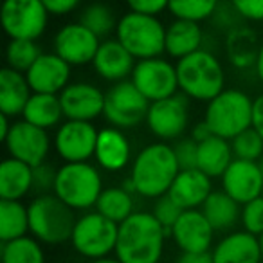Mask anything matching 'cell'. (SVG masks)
Returning <instances> with one entry per match:
<instances>
[{
    "label": "cell",
    "mask_w": 263,
    "mask_h": 263,
    "mask_svg": "<svg viewBox=\"0 0 263 263\" xmlns=\"http://www.w3.org/2000/svg\"><path fill=\"white\" fill-rule=\"evenodd\" d=\"M168 238L154 213L136 211L119 223L116 258L121 263H159Z\"/></svg>",
    "instance_id": "cell-1"
},
{
    "label": "cell",
    "mask_w": 263,
    "mask_h": 263,
    "mask_svg": "<svg viewBox=\"0 0 263 263\" xmlns=\"http://www.w3.org/2000/svg\"><path fill=\"white\" fill-rule=\"evenodd\" d=\"M179 173L180 168L173 146H168L166 143H154L143 148L134 159L130 179L139 197L157 200L168 195Z\"/></svg>",
    "instance_id": "cell-2"
},
{
    "label": "cell",
    "mask_w": 263,
    "mask_h": 263,
    "mask_svg": "<svg viewBox=\"0 0 263 263\" xmlns=\"http://www.w3.org/2000/svg\"><path fill=\"white\" fill-rule=\"evenodd\" d=\"M179 90L197 101H211L223 92L226 74L213 52L200 49L182 60H177Z\"/></svg>",
    "instance_id": "cell-3"
},
{
    "label": "cell",
    "mask_w": 263,
    "mask_h": 263,
    "mask_svg": "<svg viewBox=\"0 0 263 263\" xmlns=\"http://www.w3.org/2000/svg\"><path fill=\"white\" fill-rule=\"evenodd\" d=\"M29 211V233L40 243L58 245L72 238L78 218L74 209L60 200L54 193L38 195L27 205Z\"/></svg>",
    "instance_id": "cell-4"
},
{
    "label": "cell",
    "mask_w": 263,
    "mask_h": 263,
    "mask_svg": "<svg viewBox=\"0 0 263 263\" xmlns=\"http://www.w3.org/2000/svg\"><path fill=\"white\" fill-rule=\"evenodd\" d=\"M254 99L238 88H226L208 103L204 121L213 136L234 139L238 134L252 126Z\"/></svg>",
    "instance_id": "cell-5"
},
{
    "label": "cell",
    "mask_w": 263,
    "mask_h": 263,
    "mask_svg": "<svg viewBox=\"0 0 263 263\" xmlns=\"http://www.w3.org/2000/svg\"><path fill=\"white\" fill-rule=\"evenodd\" d=\"M116 40H119L137 62L159 58L166 52V27L157 16L130 11L117 22Z\"/></svg>",
    "instance_id": "cell-6"
},
{
    "label": "cell",
    "mask_w": 263,
    "mask_h": 263,
    "mask_svg": "<svg viewBox=\"0 0 263 263\" xmlns=\"http://www.w3.org/2000/svg\"><path fill=\"white\" fill-rule=\"evenodd\" d=\"M52 193L74 211L90 209L103 193L101 173L90 162H65L58 168Z\"/></svg>",
    "instance_id": "cell-7"
},
{
    "label": "cell",
    "mask_w": 263,
    "mask_h": 263,
    "mask_svg": "<svg viewBox=\"0 0 263 263\" xmlns=\"http://www.w3.org/2000/svg\"><path fill=\"white\" fill-rule=\"evenodd\" d=\"M117 236H119V223L94 211L78 218L70 241L78 254L92 261V259L108 258L110 252H116Z\"/></svg>",
    "instance_id": "cell-8"
},
{
    "label": "cell",
    "mask_w": 263,
    "mask_h": 263,
    "mask_svg": "<svg viewBox=\"0 0 263 263\" xmlns=\"http://www.w3.org/2000/svg\"><path fill=\"white\" fill-rule=\"evenodd\" d=\"M0 20L11 40H38L45 33L49 11L42 0H4Z\"/></svg>",
    "instance_id": "cell-9"
},
{
    "label": "cell",
    "mask_w": 263,
    "mask_h": 263,
    "mask_svg": "<svg viewBox=\"0 0 263 263\" xmlns=\"http://www.w3.org/2000/svg\"><path fill=\"white\" fill-rule=\"evenodd\" d=\"M150 101L139 92V88L124 80L116 83L105 94V117L116 128H134L146 121Z\"/></svg>",
    "instance_id": "cell-10"
},
{
    "label": "cell",
    "mask_w": 263,
    "mask_h": 263,
    "mask_svg": "<svg viewBox=\"0 0 263 263\" xmlns=\"http://www.w3.org/2000/svg\"><path fill=\"white\" fill-rule=\"evenodd\" d=\"M130 80L150 103L172 98L179 90L177 67L161 56L139 60Z\"/></svg>",
    "instance_id": "cell-11"
},
{
    "label": "cell",
    "mask_w": 263,
    "mask_h": 263,
    "mask_svg": "<svg viewBox=\"0 0 263 263\" xmlns=\"http://www.w3.org/2000/svg\"><path fill=\"white\" fill-rule=\"evenodd\" d=\"M6 148L8 154L16 161L29 164L31 168L44 164L45 157L51 148L47 130L38 128L27 121H13L11 130L6 137Z\"/></svg>",
    "instance_id": "cell-12"
},
{
    "label": "cell",
    "mask_w": 263,
    "mask_h": 263,
    "mask_svg": "<svg viewBox=\"0 0 263 263\" xmlns=\"http://www.w3.org/2000/svg\"><path fill=\"white\" fill-rule=\"evenodd\" d=\"M190 123V105L184 94L150 103L146 124L155 137L162 141H172L186 132Z\"/></svg>",
    "instance_id": "cell-13"
},
{
    "label": "cell",
    "mask_w": 263,
    "mask_h": 263,
    "mask_svg": "<svg viewBox=\"0 0 263 263\" xmlns=\"http://www.w3.org/2000/svg\"><path fill=\"white\" fill-rule=\"evenodd\" d=\"M99 132L90 121H69L60 124L54 148L65 162H88L94 157Z\"/></svg>",
    "instance_id": "cell-14"
},
{
    "label": "cell",
    "mask_w": 263,
    "mask_h": 263,
    "mask_svg": "<svg viewBox=\"0 0 263 263\" xmlns=\"http://www.w3.org/2000/svg\"><path fill=\"white\" fill-rule=\"evenodd\" d=\"M101 38H98L90 29L80 22L67 24L54 36V52L65 60L70 67L87 65L96 58Z\"/></svg>",
    "instance_id": "cell-15"
},
{
    "label": "cell",
    "mask_w": 263,
    "mask_h": 263,
    "mask_svg": "<svg viewBox=\"0 0 263 263\" xmlns=\"http://www.w3.org/2000/svg\"><path fill=\"white\" fill-rule=\"evenodd\" d=\"M222 190L240 205L261 197L263 173L258 162L234 159L222 177Z\"/></svg>",
    "instance_id": "cell-16"
},
{
    "label": "cell",
    "mask_w": 263,
    "mask_h": 263,
    "mask_svg": "<svg viewBox=\"0 0 263 263\" xmlns=\"http://www.w3.org/2000/svg\"><path fill=\"white\" fill-rule=\"evenodd\" d=\"M26 78L34 94L60 96L70 85V65L56 52H45L27 70Z\"/></svg>",
    "instance_id": "cell-17"
},
{
    "label": "cell",
    "mask_w": 263,
    "mask_h": 263,
    "mask_svg": "<svg viewBox=\"0 0 263 263\" xmlns=\"http://www.w3.org/2000/svg\"><path fill=\"white\" fill-rule=\"evenodd\" d=\"M215 233L200 209H187L173 226L172 238L182 252H209Z\"/></svg>",
    "instance_id": "cell-18"
},
{
    "label": "cell",
    "mask_w": 263,
    "mask_h": 263,
    "mask_svg": "<svg viewBox=\"0 0 263 263\" xmlns=\"http://www.w3.org/2000/svg\"><path fill=\"white\" fill-rule=\"evenodd\" d=\"M60 101L69 121H92L105 112V94L92 83H70Z\"/></svg>",
    "instance_id": "cell-19"
},
{
    "label": "cell",
    "mask_w": 263,
    "mask_h": 263,
    "mask_svg": "<svg viewBox=\"0 0 263 263\" xmlns=\"http://www.w3.org/2000/svg\"><path fill=\"white\" fill-rule=\"evenodd\" d=\"M92 67L99 78L119 83L132 76L136 69V58L124 49L119 40H105L96 52Z\"/></svg>",
    "instance_id": "cell-20"
},
{
    "label": "cell",
    "mask_w": 263,
    "mask_h": 263,
    "mask_svg": "<svg viewBox=\"0 0 263 263\" xmlns=\"http://www.w3.org/2000/svg\"><path fill=\"white\" fill-rule=\"evenodd\" d=\"M213 263H261L258 236L247 231H234L213 247Z\"/></svg>",
    "instance_id": "cell-21"
},
{
    "label": "cell",
    "mask_w": 263,
    "mask_h": 263,
    "mask_svg": "<svg viewBox=\"0 0 263 263\" xmlns=\"http://www.w3.org/2000/svg\"><path fill=\"white\" fill-rule=\"evenodd\" d=\"M213 193L211 177H208L198 168L180 170L175 182L172 184L168 195L184 209H198L204 205L208 197Z\"/></svg>",
    "instance_id": "cell-22"
},
{
    "label": "cell",
    "mask_w": 263,
    "mask_h": 263,
    "mask_svg": "<svg viewBox=\"0 0 263 263\" xmlns=\"http://www.w3.org/2000/svg\"><path fill=\"white\" fill-rule=\"evenodd\" d=\"M132 157V146L126 136L116 126L99 130L94 159L106 172H119L126 168Z\"/></svg>",
    "instance_id": "cell-23"
},
{
    "label": "cell",
    "mask_w": 263,
    "mask_h": 263,
    "mask_svg": "<svg viewBox=\"0 0 263 263\" xmlns=\"http://www.w3.org/2000/svg\"><path fill=\"white\" fill-rule=\"evenodd\" d=\"M33 96L27 78L24 72L4 67L0 70V114L8 117L22 116L27 101Z\"/></svg>",
    "instance_id": "cell-24"
},
{
    "label": "cell",
    "mask_w": 263,
    "mask_h": 263,
    "mask_svg": "<svg viewBox=\"0 0 263 263\" xmlns=\"http://www.w3.org/2000/svg\"><path fill=\"white\" fill-rule=\"evenodd\" d=\"M204 33L198 22L175 18L166 27V52L172 58L182 60L202 49Z\"/></svg>",
    "instance_id": "cell-25"
},
{
    "label": "cell",
    "mask_w": 263,
    "mask_h": 263,
    "mask_svg": "<svg viewBox=\"0 0 263 263\" xmlns=\"http://www.w3.org/2000/svg\"><path fill=\"white\" fill-rule=\"evenodd\" d=\"M33 190V168L9 157L0 164V198L20 200Z\"/></svg>",
    "instance_id": "cell-26"
},
{
    "label": "cell",
    "mask_w": 263,
    "mask_h": 263,
    "mask_svg": "<svg viewBox=\"0 0 263 263\" xmlns=\"http://www.w3.org/2000/svg\"><path fill=\"white\" fill-rule=\"evenodd\" d=\"M231 141L222 139L218 136H211L205 141L198 143L197 168L208 177H222L229 164L234 161Z\"/></svg>",
    "instance_id": "cell-27"
},
{
    "label": "cell",
    "mask_w": 263,
    "mask_h": 263,
    "mask_svg": "<svg viewBox=\"0 0 263 263\" xmlns=\"http://www.w3.org/2000/svg\"><path fill=\"white\" fill-rule=\"evenodd\" d=\"M215 231H229L241 216V208L226 191H213L200 209Z\"/></svg>",
    "instance_id": "cell-28"
},
{
    "label": "cell",
    "mask_w": 263,
    "mask_h": 263,
    "mask_svg": "<svg viewBox=\"0 0 263 263\" xmlns=\"http://www.w3.org/2000/svg\"><path fill=\"white\" fill-rule=\"evenodd\" d=\"M24 121L34 124L38 128H49L58 126V123L62 121L63 108L62 101H60V96L54 94H34L31 96V99L27 101L26 108L22 112Z\"/></svg>",
    "instance_id": "cell-29"
},
{
    "label": "cell",
    "mask_w": 263,
    "mask_h": 263,
    "mask_svg": "<svg viewBox=\"0 0 263 263\" xmlns=\"http://www.w3.org/2000/svg\"><path fill=\"white\" fill-rule=\"evenodd\" d=\"M29 211L20 200H0V240L2 243L27 236Z\"/></svg>",
    "instance_id": "cell-30"
},
{
    "label": "cell",
    "mask_w": 263,
    "mask_h": 263,
    "mask_svg": "<svg viewBox=\"0 0 263 263\" xmlns=\"http://www.w3.org/2000/svg\"><path fill=\"white\" fill-rule=\"evenodd\" d=\"M96 211L116 223H123L128 216L134 215V197L124 187H106L103 190Z\"/></svg>",
    "instance_id": "cell-31"
},
{
    "label": "cell",
    "mask_w": 263,
    "mask_h": 263,
    "mask_svg": "<svg viewBox=\"0 0 263 263\" xmlns=\"http://www.w3.org/2000/svg\"><path fill=\"white\" fill-rule=\"evenodd\" d=\"M2 263H45V254L36 238L22 236L2 243Z\"/></svg>",
    "instance_id": "cell-32"
},
{
    "label": "cell",
    "mask_w": 263,
    "mask_h": 263,
    "mask_svg": "<svg viewBox=\"0 0 263 263\" xmlns=\"http://www.w3.org/2000/svg\"><path fill=\"white\" fill-rule=\"evenodd\" d=\"M227 47H229L231 63L238 69L256 63L259 49L254 47V34L249 29H241V27L231 29L229 38H227Z\"/></svg>",
    "instance_id": "cell-33"
},
{
    "label": "cell",
    "mask_w": 263,
    "mask_h": 263,
    "mask_svg": "<svg viewBox=\"0 0 263 263\" xmlns=\"http://www.w3.org/2000/svg\"><path fill=\"white\" fill-rule=\"evenodd\" d=\"M220 6V0H170V13L175 18L198 22L211 18Z\"/></svg>",
    "instance_id": "cell-34"
},
{
    "label": "cell",
    "mask_w": 263,
    "mask_h": 263,
    "mask_svg": "<svg viewBox=\"0 0 263 263\" xmlns=\"http://www.w3.org/2000/svg\"><path fill=\"white\" fill-rule=\"evenodd\" d=\"M80 24H83L87 29H90L98 38L108 36L117 27L112 9L106 4H101V2L87 6L80 16Z\"/></svg>",
    "instance_id": "cell-35"
},
{
    "label": "cell",
    "mask_w": 263,
    "mask_h": 263,
    "mask_svg": "<svg viewBox=\"0 0 263 263\" xmlns=\"http://www.w3.org/2000/svg\"><path fill=\"white\" fill-rule=\"evenodd\" d=\"M44 52L34 40H11L6 49L8 67L26 74Z\"/></svg>",
    "instance_id": "cell-36"
},
{
    "label": "cell",
    "mask_w": 263,
    "mask_h": 263,
    "mask_svg": "<svg viewBox=\"0 0 263 263\" xmlns=\"http://www.w3.org/2000/svg\"><path fill=\"white\" fill-rule=\"evenodd\" d=\"M231 148L234 159L258 162L263 157V139L252 126L231 139Z\"/></svg>",
    "instance_id": "cell-37"
},
{
    "label": "cell",
    "mask_w": 263,
    "mask_h": 263,
    "mask_svg": "<svg viewBox=\"0 0 263 263\" xmlns=\"http://www.w3.org/2000/svg\"><path fill=\"white\" fill-rule=\"evenodd\" d=\"M184 209L180 208L179 204H177L175 200H173L170 195H164V197L157 198L154 204V216L161 222V226L166 229V233H168V236H172V229L173 226L177 223V220L180 218V215H182Z\"/></svg>",
    "instance_id": "cell-38"
},
{
    "label": "cell",
    "mask_w": 263,
    "mask_h": 263,
    "mask_svg": "<svg viewBox=\"0 0 263 263\" xmlns=\"http://www.w3.org/2000/svg\"><path fill=\"white\" fill-rule=\"evenodd\" d=\"M241 226L243 231L259 236L263 233V197H258L254 200L241 205Z\"/></svg>",
    "instance_id": "cell-39"
},
{
    "label": "cell",
    "mask_w": 263,
    "mask_h": 263,
    "mask_svg": "<svg viewBox=\"0 0 263 263\" xmlns=\"http://www.w3.org/2000/svg\"><path fill=\"white\" fill-rule=\"evenodd\" d=\"M56 175H58V170L54 166L47 164V162L33 168V190L38 191L40 195L54 191Z\"/></svg>",
    "instance_id": "cell-40"
},
{
    "label": "cell",
    "mask_w": 263,
    "mask_h": 263,
    "mask_svg": "<svg viewBox=\"0 0 263 263\" xmlns=\"http://www.w3.org/2000/svg\"><path fill=\"white\" fill-rule=\"evenodd\" d=\"M177 162L180 170H193L197 168L198 157V143L193 139H182L173 146Z\"/></svg>",
    "instance_id": "cell-41"
},
{
    "label": "cell",
    "mask_w": 263,
    "mask_h": 263,
    "mask_svg": "<svg viewBox=\"0 0 263 263\" xmlns=\"http://www.w3.org/2000/svg\"><path fill=\"white\" fill-rule=\"evenodd\" d=\"M231 6L245 20L261 22L263 20V0H231Z\"/></svg>",
    "instance_id": "cell-42"
},
{
    "label": "cell",
    "mask_w": 263,
    "mask_h": 263,
    "mask_svg": "<svg viewBox=\"0 0 263 263\" xmlns=\"http://www.w3.org/2000/svg\"><path fill=\"white\" fill-rule=\"evenodd\" d=\"M128 8L134 13H141V15H152L157 16L164 9H168L170 0H126Z\"/></svg>",
    "instance_id": "cell-43"
},
{
    "label": "cell",
    "mask_w": 263,
    "mask_h": 263,
    "mask_svg": "<svg viewBox=\"0 0 263 263\" xmlns=\"http://www.w3.org/2000/svg\"><path fill=\"white\" fill-rule=\"evenodd\" d=\"M42 4L45 6V9L49 11V15H69L78 8L80 0H42Z\"/></svg>",
    "instance_id": "cell-44"
},
{
    "label": "cell",
    "mask_w": 263,
    "mask_h": 263,
    "mask_svg": "<svg viewBox=\"0 0 263 263\" xmlns=\"http://www.w3.org/2000/svg\"><path fill=\"white\" fill-rule=\"evenodd\" d=\"M252 128L258 132L263 139V94L254 99V108H252Z\"/></svg>",
    "instance_id": "cell-45"
},
{
    "label": "cell",
    "mask_w": 263,
    "mask_h": 263,
    "mask_svg": "<svg viewBox=\"0 0 263 263\" xmlns=\"http://www.w3.org/2000/svg\"><path fill=\"white\" fill-rule=\"evenodd\" d=\"M177 263H213V254L209 252H182Z\"/></svg>",
    "instance_id": "cell-46"
},
{
    "label": "cell",
    "mask_w": 263,
    "mask_h": 263,
    "mask_svg": "<svg viewBox=\"0 0 263 263\" xmlns=\"http://www.w3.org/2000/svg\"><path fill=\"white\" fill-rule=\"evenodd\" d=\"M211 130H209V126L205 124V121H202V123H198L197 126L193 128V134H191V139L197 141V143H202V141H205L208 137H211Z\"/></svg>",
    "instance_id": "cell-47"
},
{
    "label": "cell",
    "mask_w": 263,
    "mask_h": 263,
    "mask_svg": "<svg viewBox=\"0 0 263 263\" xmlns=\"http://www.w3.org/2000/svg\"><path fill=\"white\" fill-rule=\"evenodd\" d=\"M11 117H8L6 114H0V139L6 141V137H8L9 130H11Z\"/></svg>",
    "instance_id": "cell-48"
},
{
    "label": "cell",
    "mask_w": 263,
    "mask_h": 263,
    "mask_svg": "<svg viewBox=\"0 0 263 263\" xmlns=\"http://www.w3.org/2000/svg\"><path fill=\"white\" fill-rule=\"evenodd\" d=\"M254 67H256V74H258L259 81H261V83H263V44L259 45V51H258V58H256V63H254Z\"/></svg>",
    "instance_id": "cell-49"
},
{
    "label": "cell",
    "mask_w": 263,
    "mask_h": 263,
    "mask_svg": "<svg viewBox=\"0 0 263 263\" xmlns=\"http://www.w3.org/2000/svg\"><path fill=\"white\" fill-rule=\"evenodd\" d=\"M90 263H121V261H119V259H117V258H110V256H108V258H101V259H92Z\"/></svg>",
    "instance_id": "cell-50"
},
{
    "label": "cell",
    "mask_w": 263,
    "mask_h": 263,
    "mask_svg": "<svg viewBox=\"0 0 263 263\" xmlns=\"http://www.w3.org/2000/svg\"><path fill=\"white\" fill-rule=\"evenodd\" d=\"M258 240H259V247H261V256H263V233L258 236Z\"/></svg>",
    "instance_id": "cell-51"
},
{
    "label": "cell",
    "mask_w": 263,
    "mask_h": 263,
    "mask_svg": "<svg viewBox=\"0 0 263 263\" xmlns=\"http://www.w3.org/2000/svg\"><path fill=\"white\" fill-rule=\"evenodd\" d=\"M258 164H259V170H261V173H263V157L258 161Z\"/></svg>",
    "instance_id": "cell-52"
},
{
    "label": "cell",
    "mask_w": 263,
    "mask_h": 263,
    "mask_svg": "<svg viewBox=\"0 0 263 263\" xmlns=\"http://www.w3.org/2000/svg\"><path fill=\"white\" fill-rule=\"evenodd\" d=\"M261 197H263V193H261Z\"/></svg>",
    "instance_id": "cell-53"
},
{
    "label": "cell",
    "mask_w": 263,
    "mask_h": 263,
    "mask_svg": "<svg viewBox=\"0 0 263 263\" xmlns=\"http://www.w3.org/2000/svg\"><path fill=\"white\" fill-rule=\"evenodd\" d=\"M261 263H263V261H261Z\"/></svg>",
    "instance_id": "cell-54"
}]
</instances>
